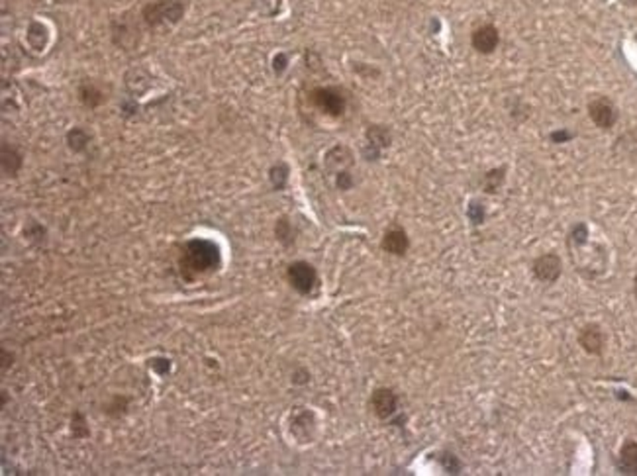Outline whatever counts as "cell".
<instances>
[{
  "label": "cell",
  "instance_id": "1",
  "mask_svg": "<svg viewBox=\"0 0 637 476\" xmlns=\"http://www.w3.org/2000/svg\"><path fill=\"white\" fill-rule=\"evenodd\" d=\"M220 259V251L212 241L208 239H193L186 243L183 257V267L186 271L206 272L214 269Z\"/></svg>",
  "mask_w": 637,
  "mask_h": 476
},
{
  "label": "cell",
  "instance_id": "2",
  "mask_svg": "<svg viewBox=\"0 0 637 476\" xmlns=\"http://www.w3.org/2000/svg\"><path fill=\"white\" fill-rule=\"evenodd\" d=\"M183 16V0H153V2H147L142 10V18L149 28H157L163 24H177Z\"/></svg>",
  "mask_w": 637,
  "mask_h": 476
},
{
  "label": "cell",
  "instance_id": "3",
  "mask_svg": "<svg viewBox=\"0 0 637 476\" xmlns=\"http://www.w3.org/2000/svg\"><path fill=\"white\" fill-rule=\"evenodd\" d=\"M289 282L292 284V288L299 290L300 294H310L312 288L316 286V282H318V276H316V271H314L312 265L299 261L292 262L289 267Z\"/></svg>",
  "mask_w": 637,
  "mask_h": 476
},
{
  "label": "cell",
  "instance_id": "4",
  "mask_svg": "<svg viewBox=\"0 0 637 476\" xmlns=\"http://www.w3.org/2000/svg\"><path fill=\"white\" fill-rule=\"evenodd\" d=\"M312 100L324 114L329 116H341L345 110V98L336 88H316L312 92Z\"/></svg>",
  "mask_w": 637,
  "mask_h": 476
},
{
  "label": "cell",
  "instance_id": "5",
  "mask_svg": "<svg viewBox=\"0 0 637 476\" xmlns=\"http://www.w3.org/2000/svg\"><path fill=\"white\" fill-rule=\"evenodd\" d=\"M589 116L590 120L602 130H610L618 120V110L614 106V102L608 98L598 97L594 98L589 104Z\"/></svg>",
  "mask_w": 637,
  "mask_h": 476
},
{
  "label": "cell",
  "instance_id": "6",
  "mask_svg": "<svg viewBox=\"0 0 637 476\" xmlns=\"http://www.w3.org/2000/svg\"><path fill=\"white\" fill-rule=\"evenodd\" d=\"M563 271V265H561V257L555 253H545L541 255L540 259H535L533 262V274L535 279H540L541 282H555L561 276Z\"/></svg>",
  "mask_w": 637,
  "mask_h": 476
},
{
  "label": "cell",
  "instance_id": "7",
  "mask_svg": "<svg viewBox=\"0 0 637 476\" xmlns=\"http://www.w3.org/2000/svg\"><path fill=\"white\" fill-rule=\"evenodd\" d=\"M579 343L582 349L589 355H602L604 353V345H606V335L600 326L596 323H589L584 326L579 333Z\"/></svg>",
  "mask_w": 637,
  "mask_h": 476
},
{
  "label": "cell",
  "instance_id": "8",
  "mask_svg": "<svg viewBox=\"0 0 637 476\" xmlns=\"http://www.w3.org/2000/svg\"><path fill=\"white\" fill-rule=\"evenodd\" d=\"M371 406H373V412L377 414L378 418H390L398 408V396L390 388H378L373 392Z\"/></svg>",
  "mask_w": 637,
  "mask_h": 476
},
{
  "label": "cell",
  "instance_id": "9",
  "mask_svg": "<svg viewBox=\"0 0 637 476\" xmlns=\"http://www.w3.org/2000/svg\"><path fill=\"white\" fill-rule=\"evenodd\" d=\"M471 41H473V48L479 53H493L494 49L498 48L500 36H498V29L494 26H481L473 31Z\"/></svg>",
  "mask_w": 637,
  "mask_h": 476
},
{
  "label": "cell",
  "instance_id": "10",
  "mask_svg": "<svg viewBox=\"0 0 637 476\" xmlns=\"http://www.w3.org/2000/svg\"><path fill=\"white\" fill-rule=\"evenodd\" d=\"M618 470L622 475H637V441H626L618 455Z\"/></svg>",
  "mask_w": 637,
  "mask_h": 476
},
{
  "label": "cell",
  "instance_id": "11",
  "mask_svg": "<svg viewBox=\"0 0 637 476\" xmlns=\"http://www.w3.org/2000/svg\"><path fill=\"white\" fill-rule=\"evenodd\" d=\"M408 235H406L404 230H400V227H395V230H388L383 237V249L386 253H392V255H404L408 251Z\"/></svg>",
  "mask_w": 637,
  "mask_h": 476
},
{
  "label": "cell",
  "instance_id": "12",
  "mask_svg": "<svg viewBox=\"0 0 637 476\" xmlns=\"http://www.w3.org/2000/svg\"><path fill=\"white\" fill-rule=\"evenodd\" d=\"M26 39L36 51H43L49 39L48 26L43 22H32L28 26V31H26Z\"/></svg>",
  "mask_w": 637,
  "mask_h": 476
},
{
  "label": "cell",
  "instance_id": "13",
  "mask_svg": "<svg viewBox=\"0 0 637 476\" xmlns=\"http://www.w3.org/2000/svg\"><path fill=\"white\" fill-rule=\"evenodd\" d=\"M2 169H4V173H10V175H16L22 169V155L14 147H2Z\"/></svg>",
  "mask_w": 637,
  "mask_h": 476
},
{
  "label": "cell",
  "instance_id": "14",
  "mask_svg": "<svg viewBox=\"0 0 637 476\" xmlns=\"http://www.w3.org/2000/svg\"><path fill=\"white\" fill-rule=\"evenodd\" d=\"M78 94H81V100H83V104L88 108H97L102 104V92L98 90L97 87H93V85H83L81 90H78Z\"/></svg>",
  "mask_w": 637,
  "mask_h": 476
},
{
  "label": "cell",
  "instance_id": "15",
  "mask_svg": "<svg viewBox=\"0 0 637 476\" xmlns=\"http://www.w3.org/2000/svg\"><path fill=\"white\" fill-rule=\"evenodd\" d=\"M88 134L83 127H73L67 134V144L73 151H85L88 146Z\"/></svg>",
  "mask_w": 637,
  "mask_h": 476
},
{
  "label": "cell",
  "instance_id": "16",
  "mask_svg": "<svg viewBox=\"0 0 637 476\" xmlns=\"http://www.w3.org/2000/svg\"><path fill=\"white\" fill-rule=\"evenodd\" d=\"M326 165H328L329 169L334 165H339V169H341V167L351 165V153H349V149H345V147H336V149H331L328 153V157H326Z\"/></svg>",
  "mask_w": 637,
  "mask_h": 476
},
{
  "label": "cell",
  "instance_id": "17",
  "mask_svg": "<svg viewBox=\"0 0 637 476\" xmlns=\"http://www.w3.org/2000/svg\"><path fill=\"white\" fill-rule=\"evenodd\" d=\"M269 178H270V183H273V186H275L277 190H280L282 186L287 185V181H289V167L285 165V163L275 165L273 169H270Z\"/></svg>",
  "mask_w": 637,
  "mask_h": 476
},
{
  "label": "cell",
  "instance_id": "18",
  "mask_svg": "<svg viewBox=\"0 0 637 476\" xmlns=\"http://www.w3.org/2000/svg\"><path fill=\"white\" fill-rule=\"evenodd\" d=\"M367 137H369V144H371V146L378 147V149L390 144V134L386 132L385 127L373 126L371 130H369Z\"/></svg>",
  "mask_w": 637,
  "mask_h": 476
},
{
  "label": "cell",
  "instance_id": "19",
  "mask_svg": "<svg viewBox=\"0 0 637 476\" xmlns=\"http://www.w3.org/2000/svg\"><path fill=\"white\" fill-rule=\"evenodd\" d=\"M502 181H504V169L491 171L488 175L484 176V188H486L488 192H496V190H498V186L502 185Z\"/></svg>",
  "mask_w": 637,
  "mask_h": 476
},
{
  "label": "cell",
  "instance_id": "20",
  "mask_svg": "<svg viewBox=\"0 0 637 476\" xmlns=\"http://www.w3.org/2000/svg\"><path fill=\"white\" fill-rule=\"evenodd\" d=\"M587 235H589L587 225L584 224L575 225V230H573L569 235V243L570 245H587Z\"/></svg>",
  "mask_w": 637,
  "mask_h": 476
},
{
  "label": "cell",
  "instance_id": "21",
  "mask_svg": "<svg viewBox=\"0 0 637 476\" xmlns=\"http://www.w3.org/2000/svg\"><path fill=\"white\" fill-rule=\"evenodd\" d=\"M277 237H279L282 243L292 241V227H290L289 220H287V218L279 220V224H277Z\"/></svg>",
  "mask_w": 637,
  "mask_h": 476
},
{
  "label": "cell",
  "instance_id": "22",
  "mask_svg": "<svg viewBox=\"0 0 637 476\" xmlns=\"http://www.w3.org/2000/svg\"><path fill=\"white\" fill-rule=\"evenodd\" d=\"M467 214H469V218L473 220L474 224H481L484 220V210L477 204V202H473V204L469 206V212H467Z\"/></svg>",
  "mask_w": 637,
  "mask_h": 476
},
{
  "label": "cell",
  "instance_id": "23",
  "mask_svg": "<svg viewBox=\"0 0 637 476\" xmlns=\"http://www.w3.org/2000/svg\"><path fill=\"white\" fill-rule=\"evenodd\" d=\"M351 185H353V181H351V175H349V173H345V171H339V173H338V186H339V188H341V190H348V188H351Z\"/></svg>",
  "mask_w": 637,
  "mask_h": 476
},
{
  "label": "cell",
  "instance_id": "24",
  "mask_svg": "<svg viewBox=\"0 0 637 476\" xmlns=\"http://www.w3.org/2000/svg\"><path fill=\"white\" fill-rule=\"evenodd\" d=\"M273 69H275V73H282L287 69V55L285 53H279L277 57L273 59Z\"/></svg>",
  "mask_w": 637,
  "mask_h": 476
},
{
  "label": "cell",
  "instance_id": "25",
  "mask_svg": "<svg viewBox=\"0 0 637 476\" xmlns=\"http://www.w3.org/2000/svg\"><path fill=\"white\" fill-rule=\"evenodd\" d=\"M633 294H636V298H637V276H636V281H633Z\"/></svg>",
  "mask_w": 637,
  "mask_h": 476
},
{
  "label": "cell",
  "instance_id": "26",
  "mask_svg": "<svg viewBox=\"0 0 637 476\" xmlns=\"http://www.w3.org/2000/svg\"><path fill=\"white\" fill-rule=\"evenodd\" d=\"M629 4H637V0H628Z\"/></svg>",
  "mask_w": 637,
  "mask_h": 476
}]
</instances>
